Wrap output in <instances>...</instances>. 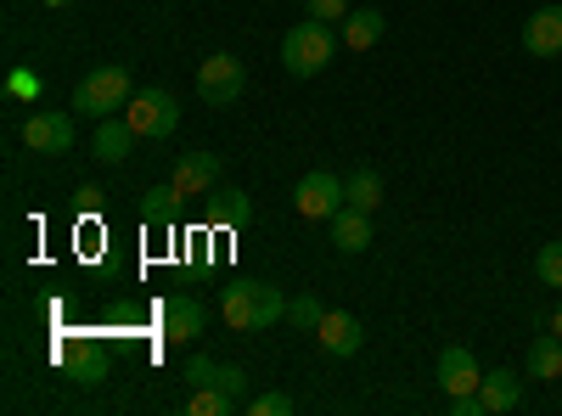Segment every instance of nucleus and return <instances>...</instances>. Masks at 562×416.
Segmentation results:
<instances>
[{
    "instance_id": "nucleus-2",
    "label": "nucleus",
    "mask_w": 562,
    "mask_h": 416,
    "mask_svg": "<svg viewBox=\"0 0 562 416\" xmlns=\"http://www.w3.org/2000/svg\"><path fill=\"white\" fill-rule=\"evenodd\" d=\"M130 97H135L130 68H124V63H102V68H90V74L79 79L74 108H79L85 119H113L119 108H130Z\"/></svg>"
},
{
    "instance_id": "nucleus-7",
    "label": "nucleus",
    "mask_w": 562,
    "mask_h": 416,
    "mask_svg": "<svg viewBox=\"0 0 562 416\" xmlns=\"http://www.w3.org/2000/svg\"><path fill=\"white\" fill-rule=\"evenodd\" d=\"M158 327H164L169 344H192V338H203V327H209V310H203L192 293H175V299L158 304Z\"/></svg>"
},
{
    "instance_id": "nucleus-29",
    "label": "nucleus",
    "mask_w": 562,
    "mask_h": 416,
    "mask_svg": "<svg viewBox=\"0 0 562 416\" xmlns=\"http://www.w3.org/2000/svg\"><path fill=\"white\" fill-rule=\"evenodd\" d=\"M40 74H12V97H40Z\"/></svg>"
},
{
    "instance_id": "nucleus-23",
    "label": "nucleus",
    "mask_w": 562,
    "mask_h": 416,
    "mask_svg": "<svg viewBox=\"0 0 562 416\" xmlns=\"http://www.w3.org/2000/svg\"><path fill=\"white\" fill-rule=\"evenodd\" d=\"M254 288H259V327H276V321L288 315V293L276 282H254Z\"/></svg>"
},
{
    "instance_id": "nucleus-10",
    "label": "nucleus",
    "mask_w": 562,
    "mask_h": 416,
    "mask_svg": "<svg viewBox=\"0 0 562 416\" xmlns=\"http://www.w3.org/2000/svg\"><path fill=\"white\" fill-rule=\"evenodd\" d=\"M479 383H484V372H479L473 349H461V344L439 349V389L445 394H479Z\"/></svg>"
},
{
    "instance_id": "nucleus-13",
    "label": "nucleus",
    "mask_w": 562,
    "mask_h": 416,
    "mask_svg": "<svg viewBox=\"0 0 562 416\" xmlns=\"http://www.w3.org/2000/svg\"><path fill=\"white\" fill-rule=\"evenodd\" d=\"M479 400H484V416L518 411V400H524V378L512 372V366H495V372H484V383H479Z\"/></svg>"
},
{
    "instance_id": "nucleus-18",
    "label": "nucleus",
    "mask_w": 562,
    "mask_h": 416,
    "mask_svg": "<svg viewBox=\"0 0 562 416\" xmlns=\"http://www.w3.org/2000/svg\"><path fill=\"white\" fill-rule=\"evenodd\" d=\"M529 378H540V383H557L562 378V338L557 333H540L529 344Z\"/></svg>"
},
{
    "instance_id": "nucleus-24",
    "label": "nucleus",
    "mask_w": 562,
    "mask_h": 416,
    "mask_svg": "<svg viewBox=\"0 0 562 416\" xmlns=\"http://www.w3.org/2000/svg\"><path fill=\"white\" fill-rule=\"evenodd\" d=\"M535 276H540L546 288H562V243H546L535 254Z\"/></svg>"
},
{
    "instance_id": "nucleus-26",
    "label": "nucleus",
    "mask_w": 562,
    "mask_h": 416,
    "mask_svg": "<svg viewBox=\"0 0 562 416\" xmlns=\"http://www.w3.org/2000/svg\"><path fill=\"white\" fill-rule=\"evenodd\" d=\"M304 18H315V23H344L349 18V0H304Z\"/></svg>"
},
{
    "instance_id": "nucleus-28",
    "label": "nucleus",
    "mask_w": 562,
    "mask_h": 416,
    "mask_svg": "<svg viewBox=\"0 0 562 416\" xmlns=\"http://www.w3.org/2000/svg\"><path fill=\"white\" fill-rule=\"evenodd\" d=\"M220 389L243 405V394H248V372H243V366H220Z\"/></svg>"
},
{
    "instance_id": "nucleus-25",
    "label": "nucleus",
    "mask_w": 562,
    "mask_h": 416,
    "mask_svg": "<svg viewBox=\"0 0 562 416\" xmlns=\"http://www.w3.org/2000/svg\"><path fill=\"white\" fill-rule=\"evenodd\" d=\"M186 383H192V389H220V366L209 360V355H192V360H186V372H180Z\"/></svg>"
},
{
    "instance_id": "nucleus-11",
    "label": "nucleus",
    "mask_w": 562,
    "mask_h": 416,
    "mask_svg": "<svg viewBox=\"0 0 562 416\" xmlns=\"http://www.w3.org/2000/svg\"><path fill=\"white\" fill-rule=\"evenodd\" d=\"M220 315H225L231 333H265V327H259V288H254V282H231V288L220 293Z\"/></svg>"
},
{
    "instance_id": "nucleus-19",
    "label": "nucleus",
    "mask_w": 562,
    "mask_h": 416,
    "mask_svg": "<svg viewBox=\"0 0 562 416\" xmlns=\"http://www.w3.org/2000/svg\"><path fill=\"white\" fill-rule=\"evenodd\" d=\"M344 198H349V209H378L383 203V175L378 169H355L349 180H344Z\"/></svg>"
},
{
    "instance_id": "nucleus-17",
    "label": "nucleus",
    "mask_w": 562,
    "mask_h": 416,
    "mask_svg": "<svg viewBox=\"0 0 562 416\" xmlns=\"http://www.w3.org/2000/svg\"><path fill=\"white\" fill-rule=\"evenodd\" d=\"M209 220H214V225H248V220H254L248 192H243V187H214V192H209Z\"/></svg>"
},
{
    "instance_id": "nucleus-22",
    "label": "nucleus",
    "mask_w": 562,
    "mask_h": 416,
    "mask_svg": "<svg viewBox=\"0 0 562 416\" xmlns=\"http://www.w3.org/2000/svg\"><path fill=\"white\" fill-rule=\"evenodd\" d=\"M186 411H192V416H231V411H237V400H231L225 389H198L192 400H186Z\"/></svg>"
},
{
    "instance_id": "nucleus-8",
    "label": "nucleus",
    "mask_w": 562,
    "mask_h": 416,
    "mask_svg": "<svg viewBox=\"0 0 562 416\" xmlns=\"http://www.w3.org/2000/svg\"><path fill=\"white\" fill-rule=\"evenodd\" d=\"M169 187L180 198H209L220 187V153H180L169 169Z\"/></svg>"
},
{
    "instance_id": "nucleus-5",
    "label": "nucleus",
    "mask_w": 562,
    "mask_h": 416,
    "mask_svg": "<svg viewBox=\"0 0 562 416\" xmlns=\"http://www.w3.org/2000/svg\"><path fill=\"white\" fill-rule=\"evenodd\" d=\"M74 113H63V108H45V113H29V124H23V147L29 153H45V158H63V153H74Z\"/></svg>"
},
{
    "instance_id": "nucleus-6",
    "label": "nucleus",
    "mask_w": 562,
    "mask_h": 416,
    "mask_svg": "<svg viewBox=\"0 0 562 416\" xmlns=\"http://www.w3.org/2000/svg\"><path fill=\"white\" fill-rule=\"evenodd\" d=\"M344 203H349V198H344V180H338L333 169H310V175L299 180V192H293V209H299L304 220H333Z\"/></svg>"
},
{
    "instance_id": "nucleus-9",
    "label": "nucleus",
    "mask_w": 562,
    "mask_h": 416,
    "mask_svg": "<svg viewBox=\"0 0 562 416\" xmlns=\"http://www.w3.org/2000/svg\"><path fill=\"white\" fill-rule=\"evenodd\" d=\"M315 338H321L326 355H344V360H349V355H360L366 327H360L349 310H326V315H321V327H315Z\"/></svg>"
},
{
    "instance_id": "nucleus-4",
    "label": "nucleus",
    "mask_w": 562,
    "mask_h": 416,
    "mask_svg": "<svg viewBox=\"0 0 562 416\" xmlns=\"http://www.w3.org/2000/svg\"><path fill=\"white\" fill-rule=\"evenodd\" d=\"M248 90V74H243V63L231 57V52H214L203 68H198V97L209 102V108H231Z\"/></svg>"
},
{
    "instance_id": "nucleus-15",
    "label": "nucleus",
    "mask_w": 562,
    "mask_h": 416,
    "mask_svg": "<svg viewBox=\"0 0 562 416\" xmlns=\"http://www.w3.org/2000/svg\"><path fill=\"white\" fill-rule=\"evenodd\" d=\"M383 29H389V18H383L378 7H355V12L338 23V34H344L349 52H371V45L383 40Z\"/></svg>"
},
{
    "instance_id": "nucleus-21",
    "label": "nucleus",
    "mask_w": 562,
    "mask_h": 416,
    "mask_svg": "<svg viewBox=\"0 0 562 416\" xmlns=\"http://www.w3.org/2000/svg\"><path fill=\"white\" fill-rule=\"evenodd\" d=\"M321 315H326V304L315 299V293H299V299H288V321L299 333H315L321 327Z\"/></svg>"
},
{
    "instance_id": "nucleus-30",
    "label": "nucleus",
    "mask_w": 562,
    "mask_h": 416,
    "mask_svg": "<svg viewBox=\"0 0 562 416\" xmlns=\"http://www.w3.org/2000/svg\"><path fill=\"white\" fill-rule=\"evenodd\" d=\"M551 333L562 338V304H557V315H551Z\"/></svg>"
},
{
    "instance_id": "nucleus-16",
    "label": "nucleus",
    "mask_w": 562,
    "mask_h": 416,
    "mask_svg": "<svg viewBox=\"0 0 562 416\" xmlns=\"http://www.w3.org/2000/svg\"><path fill=\"white\" fill-rule=\"evenodd\" d=\"M333 243H338L344 254H366V248H371V214L344 203V209L333 214Z\"/></svg>"
},
{
    "instance_id": "nucleus-27",
    "label": "nucleus",
    "mask_w": 562,
    "mask_h": 416,
    "mask_svg": "<svg viewBox=\"0 0 562 416\" xmlns=\"http://www.w3.org/2000/svg\"><path fill=\"white\" fill-rule=\"evenodd\" d=\"M248 416H293V400L288 394H254L248 400Z\"/></svg>"
},
{
    "instance_id": "nucleus-12",
    "label": "nucleus",
    "mask_w": 562,
    "mask_h": 416,
    "mask_svg": "<svg viewBox=\"0 0 562 416\" xmlns=\"http://www.w3.org/2000/svg\"><path fill=\"white\" fill-rule=\"evenodd\" d=\"M524 52L529 57H562V0L557 7H540L524 23Z\"/></svg>"
},
{
    "instance_id": "nucleus-20",
    "label": "nucleus",
    "mask_w": 562,
    "mask_h": 416,
    "mask_svg": "<svg viewBox=\"0 0 562 416\" xmlns=\"http://www.w3.org/2000/svg\"><path fill=\"white\" fill-rule=\"evenodd\" d=\"M186 198L175 187H153V192H140V214H147V225H175V209Z\"/></svg>"
},
{
    "instance_id": "nucleus-14",
    "label": "nucleus",
    "mask_w": 562,
    "mask_h": 416,
    "mask_svg": "<svg viewBox=\"0 0 562 416\" xmlns=\"http://www.w3.org/2000/svg\"><path fill=\"white\" fill-rule=\"evenodd\" d=\"M135 142H140V135L130 130V119H119V113H113V119H102V124H97V142H90V153H97L102 164H124V158L135 153Z\"/></svg>"
},
{
    "instance_id": "nucleus-1",
    "label": "nucleus",
    "mask_w": 562,
    "mask_h": 416,
    "mask_svg": "<svg viewBox=\"0 0 562 416\" xmlns=\"http://www.w3.org/2000/svg\"><path fill=\"white\" fill-rule=\"evenodd\" d=\"M333 57H338V29L333 23L304 18V23L288 29V40H281V68H288L293 79H315Z\"/></svg>"
},
{
    "instance_id": "nucleus-3",
    "label": "nucleus",
    "mask_w": 562,
    "mask_h": 416,
    "mask_svg": "<svg viewBox=\"0 0 562 416\" xmlns=\"http://www.w3.org/2000/svg\"><path fill=\"white\" fill-rule=\"evenodd\" d=\"M124 119H130V130L140 135V142H164V135H175V124H180V108H175L169 90H135Z\"/></svg>"
}]
</instances>
